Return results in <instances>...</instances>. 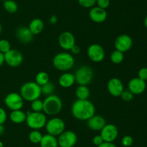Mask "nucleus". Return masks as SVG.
I'll list each match as a JSON object with an SVG mask.
<instances>
[{
  "label": "nucleus",
  "instance_id": "nucleus-1",
  "mask_svg": "<svg viewBox=\"0 0 147 147\" xmlns=\"http://www.w3.org/2000/svg\"><path fill=\"white\" fill-rule=\"evenodd\" d=\"M73 116L79 120H88L96 112L93 102L88 99H78L73 102L71 107Z\"/></svg>",
  "mask_w": 147,
  "mask_h": 147
},
{
  "label": "nucleus",
  "instance_id": "nucleus-2",
  "mask_svg": "<svg viewBox=\"0 0 147 147\" xmlns=\"http://www.w3.org/2000/svg\"><path fill=\"white\" fill-rule=\"evenodd\" d=\"M53 64L56 69L61 71H67L73 67L75 59L68 52H60L53 57Z\"/></svg>",
  "mask_w": 147,
  "mask_h": 147
},
{
  "label": "nucleus",
  "instance_id": "nucleus-3",
  "mask_svg": "<svg viewBox=\"0 0 147 147\" xmlns=\"http://www.w3.org/2000/svg\"><path fill=\"white\" fill-rule=\"evenodd\" d=\"M20 94L24 100L31 102L41 96V86L35 82H26L20 87Z\"/></svg>",
  "mask_w": 147,
  "mask_h": 147
},
{
  "label": "nucleus",
  "instance_id": "nucleus-4",
  "mask_svg": "<svg viewBox=\"0 0 147 147\" xmlns=\"http://www.w3.org/2000/svg\"><path fill=\"white\" fill-rule=\"evenodd\" d=\"M63 102L60 97L55 95H48L43 100V112L47 115H55L61 111Z\"/></svg>",
  "mask_w": 147,
  "mask_h": 147
},
{
  "label": "nucleus",
  "instance_id": "nucleus-5",
  "mask_svg": "<svg viewBox=\"0 0 147 147\" xmlns=\"http://www.w3.org/2000/svg\"><path fill=\"white\" fill-rule=\"evenodd\" d=\"M26 123L32 130H40L45 126L47 118L44 112L28 111L26 112Z\"/></svg>",
  "mask_w": 147,
  "mask_h": 147
},
{
  "label": "nucleus",
  "instance_id": "nucleus-6",
  "mask_svg": "<svg viewBox=\"0 0 147 147\" xmlns=\"http://www.w3.org/2000/svg\"><path fill=\"white\" fill-rule=\"evenodd\" d=\"M74 76L78 84L87 86L93 80V71L88 66H80L76 71Z\"/></svg>",
  "mask_w": 147,
  "mask_h": 147
},
{
  "label": "nucleus",
  "instance_id": "nucleus-7",
  "mask_svg": "<svg viewBox=\"0 0 147 147\" xmlns=\"http://www.w3.org/2000/svg\"><path fill=\"white\" fill-rule=\"evenodd\" d=\"M45 127L47 133L55 137L60 135L63 131H65V123L64 120L57 117L47 120Z\"/></svg>",
  "mask_w": 147,
  "mask_h": 147
},
{
  "label": "nucleus",
  "instance_id": "nucleus-8",
  "mask_svg": "<svg viewBox=\"0 0 147 147\" xmlns=\"http://www.w3.org/2000/svg\"><path fill=\"white\" fill-rule=\"evenodd\" d=\"M4 104L9 110H22L24 105V99L22 97L20 93L17 92H10L4 99Z\"/></svg>",
  "mask_w": 147,
  "mask_h": 147
},
{
  "label": "nucleus",
  "instance_id": "nucleus-9",
  "mask_svg": "<svg viewBox=\"0 0 147 147\" xmlns=\"http://www.w3.org/2000/svg\"><path fill=\"white\" fill-rule=\"evenodd\" d=\"M87 55L88 59L95 63H100L103 61L106 56L104 48L98 43L91 44L87 50Z\"/></svg>",
  "mask_w": 147,
  "mask_h": 147
},
{
  "label": "nucleus",
  "instance_id": "nucleus-10",
  "mask_svg": "<svg viewBox=\"0 0 147 147\" xmlns=\"http://www.w3.org/2000/svg\"><path fill=\"white\" fill-rule=\"evenodd\" d=\"M77 141V135L72 131H64L57 137V142L60 147H73Z\"/></svg>",
  "mask_w": 147,
  "mask_h": 147
},
{
  "label": "nucleus",
  "instance_id": "nucleus-11",
  "mask_svg": "<svg viewBox=\"0 0 147 147\" xmlns=\"http://www.w3.org/2000/svg\"><path fill=\"white\" fill-rule=\"evenodd\" d=\"M4 61L10 67H17L23 62V55L20 50L11 48L4 54Z\"/></svg>",
  "mask_w": 147,
  "mask_h": 147
},
{
  "label": "nucleus",
  "instance_id": "nucleus-12",
  "mask_svg": "<svg viewBox=\"0 0 147 147\" xmlns=\"http://www.w3.org/2000/svg\"><path fill=\"white\" fill-rule=\"evenodd\" d=\"M133 46V40L131 37L127 34L120 35L116 37L114 42V46L116 50H119L122 53L129 51Z\"/></svg>",
  "mask_w": 147,
  "mask_h": 147
},
{
  "label": "nucleus",
  "instance_id": "nucleus-13",
  "mask_svg": "<svg viewBox=\"0 0 147 147\" xmlns=\"http://www.w3.org/2000/svg\"><path fill=\"white\" fill-rule=\"evenodd\" d=\"M100 135L104 142H113L119 135V129L113 124H106L100 131Z\"/></svg>",
  "mask_w": 147,
  "mask_h": 147
},
{
  "label": "nucleus",
  "instance_id": "nucleus-14",
  "mask_svg": "<svg viewBox=\"0 0 147 147\" xmlns=\"http://www.w3.org/2000/svg\"><path fill=\"white\" fill-rule=\"evenodd\" d=\"M59 46L61 48L65 50H70V49L76 45V38L72 33L69 31L63 32L58 37Z\"/></svg>",
  "mask_w": 147,
  "mask_h": 147
},
{
  "label": "nucleus",
  "instance_id": "nucleus-15",
  "mask_svg": "<svg viewBox=\"0 0 147 147\" xmlns=\"http://www.w3.org/2000/svg\"><path fill=\"white\" fill-rule=\"evenodd\" d=\"M107 89L111 96L118 97L121 95L122 92L124 90V86L121 79H119V78L113 77L109 79L108 82Z\"/></svg>",
  "mask_w": 147,
  "mask_h": 147
},
{
  "label": "nucleus",
  "instance_id": "nucleus-16",
  "mask_svg": "<svg viewBox=\"0 0 147 147\" xmlns=\"http://www.w3.org/2000/svg\"><path fill=\"white\" fill-rule=\"evenodd\" d=\"M146 89V83L145 81L134 77L131 79L128 84V89L134 95H141L144 93Z\"/></svg>",
  "mask_w": 147,
  "mask_h": 147
},
{
  "label": "nucleus",
  "instance_id": "nucleus-17",
  "mask_svg": "<svg viewBox=\"0 0 147 147\" xmlns=\"http://www.w3.org/2000/svg\"><path fill=\"white\" fill-rule=\"evenodd\" d=\"M108 14L106 10L100 8L98 7H93L89 11V17L93 22L96 23H102L107 19Z\"/></svg>",
  "mask_w": 147,
  "mask_h": 147
},
{
  "label": "nucleus",
  "instance_id": "nucleus-18",
  "mask_svg": "<svg viewBox=\"0 0 147 147\" xmlns=\"http://www.w3.org/2000/svg\"><path fill=\"white\" fill-rule=\"evenodd\" d=\"M87 121V125L90 130L94 131H100L106 125V121L103 117L99 115H93Z\"/></svg>",
  "mask_w": 147,
  "mask_h": 147
},
{
  "label": "nucleus",
  "instance_id": "nucleus-19",
  "mask_svg": "<svg viewBox=\"0 0 147 147\" xmlns=\"http://www.w3.org/2000/svg\"><path fill=\"white\" fill-rule=\"evenodd\" d=\"M16 37L20 43L28 44L33 40L34 35L31 33L28 27L22 26L17 28L16 31Z\"/></svg>",
  "mask_w": 147,
  "mask_h": 147
},
{
  "label": "nucleus",
  "instance_id": "nucleus-20",
  "mask_svg": "<svg viewBox=\"0 0 147 147\" xmlns=\"http://www.w3.org/2000/svg\"><path fill=\"white\" fill-rule=\"evenodd\" d=\"M76 82L74 74L65 72L60 76L58 79V84L63 88H70Z\"/></svg>",
  "mask_w": 147,
  "mask_h": 147
},
{
  "label": "nucleus",
  "instance_id": "nucleus-21",
  "mask_svg": "<svg viewBox=\"0 0 147 147\" xmlns=\"http://www.w3.org/2000/svg\"><path fill=\"white\" fill-rule=\"evenodd\" d=\"M28 27L34 35H37L40 34L44 30V22L40 18H34L31 20Z\"/></svg>",
  "mask_w": 147,
  "mask_h": 147
},
{
  "label": "nucleus",
  "instance_id": "nucleus-22",
  "mask_svg": "<svg viewBox=\"0 0 147 147\" xmlns=\"http://www.w3.org/2000/svg\"><path fill=\"white\" fill-rule=\"evenodd\" d=\"M40 147H58V142L57 138L55 136L50 135V134H45L42 135L41 141L40 143Z\"/></svg>",
  "mask_w": 147,
  "mask_h": 147
},
{
  "label": "nucleus",
  "instance_id": "nucleus-23",
  "mask_svg": "<svg viewBox=\"0 0 147 147\" xmlns=\"http://www.w3.org/2000/svg\"><path fill=\"white\" fill-rule=\"evenodd\" d=\"M9 118L12 122L15 124H20L25 122L27 118V114L22 110H12L10 113Z\"/></svg>",
  "mask_w": 147,
  "mask_h": 147
},
{
  "label": "nucleus",
  "instance_id": "nucleus-24",
  "mask_svg": "<svg viewBox=\"0 0 147 147\" xmlns=\"http://www.w3.org/2000/svg\"><path fill=\"white\" fill-rule=\"evenodd\" d=\"M90 94V89L85 85H79L76 90V96L78 99H88Z\"/></svg>",
  "mask_w": 147,
  "mask_h": 147
},
{
  "label": "nucleus",
  "instance_id": "nucleus-25",
  "mask_svg": "<svg viewBox=\"0 0 147 147\" xmlns=\"http://www.w3.org/2000/svg\"><path fill=\"white\" fill-rule=\"evenodd\" d=\"M3 7L6 12L10 14L17 12L18 10V4L14 0H7L3 1Z\"/></svg>",
  "mask_w": 147,
  "mask_h": 147
},
{
  "label": "nucleus",
  "instance_id": "nucleus-26",
  "mask_svg": "<svg viewBox=\"0 0 147 147\" xmlns=\"http://www.w3.org/2000/svg\"><path fill=\"white\" fill-rule=\"evenodd\" d=\"M50 82V76L45 71H40L36 74L35 82L40 86Z\"/></svg>",
  "mask_w": 147,
  "mask_h": 147
},
{
  "label": "nucleus",
  "instance_id": "nucleus-27",
  "mask_svg": "<svg viewBox=\"0 0 147 147\" xmlns=\"http://www.w3.org/2000/svg\"><path fill=\"white\" fill-rule=\"evenodd\" d=\"M110 59L111 61L114 64H120L124 59V53L119 50H115L111 54Z\"/></svg>",
  "mask_w": 147,
  "mask_h": 147
},
{
  "label": "nucleus",
  "instance_id": "nucleus-28",
  "mask_svg": "<svg viewBox=\"0 0 147 147\" xmlns=\"http://www.w3.org/2000/svg\"><path fill=\"white\" fill-rule=\"evenodd\" d=\"M42 134L39 130H32L29 134V139L32 143L34 144H40L42 138Z\"/></svg>",
  "mask_w": 147,
  "mask_h": 147
},
{
  "label": "nucleus",
  "instance_id": "nucleus-29",
  "mask_svg": "<svg viewBox=\"0 0 147 147\" xmlns=\"http://www.w3.org/2000/svg\"><path fill=\"white\" fill-rule=\"evenodd\" d=\"M55 90V85L52 82H49L41 86V92L42 94L48 96V95H53V92Z\"/></svg>",
  "mask_w": 147,
  "mask_h": 147
},
{
  "label": "nucleus",
  "instance_id": "nucleus-30",
  "mask_svg": "<svg viewBox=\"0 0 147 147\" xmlns=\"http://www.w3.org/2000/svg\"><path fill=\"white\" fill-rule=\"evenodd\" d=\"M31 109L32 112H42L43 110V101L39 99L31 102Z\"/></svg>",
  "mask_w": 147,
  "mask_h": 147
},
{
  "label": "nucleus",
  "instance_id": "nucleus-31",
  "mask_svg": "<svg viewBox=\"0 0 147 147\" xmlns=\"http://www.w3.org/2000/svg\"><path fill=\"white\" fill-rule=\"evenodd\" d=\"M10 49H11V44L9 41L6 39H1L0 40V52L5 54Z\"/></svg>",
  "mask_w": 147,
  "mask_h": 147
},
{
  "label": "nucleus",
  "instance_id": "nucleus-32",
  "mask_svg": "<svg viewBox=\"0 0 147 147\" xmlns=\"http://www.w3.org/2000/svg\"><path fill=\"white\" fill-rule=\"evenodd\" d=\"M79 5L83 8L90 9L95 7L96 4V0H78Z\"/></svg>",
  "mask_w": 147,
  "mask_h": 147
},
{
  "label": "nucleus",
  "instance_id": "nucleus-33",
  "mask_svg": "<svg viewBox=\"0 0 147 147\" xmlns=\"http://www.w3.org/2000/svg\"><path fill=\"white\" fill-rule=\"evenodd\" d=\"M120 97L125 102H130V101H131L134 99V95L131 92H130L129 89H124Z\"/></svg>",
  "mask_w": 147,
  "mask_h": 147
},
{
  "label": "nucleus",
  "instance_id": "nucleus-34",
  "mask_svg": "<svg viewBox=\"0 0 147 147\" xmlns=\"http://www.w3.org/2000/svg\"><path fill=\"white\" fill-rule=\"evenodd\" d=\"M134 143V138L131 135H126L122 138L121 144L124 147H129L132 146Z\"/></svg>",
  "mask_w": 147,
  "mask_h": 147
},
{
  "label": "nucleus",
  "instance_id": "nucleus-35",
  "mask_svg": "<svg viewBox=\"0 0 147 147\" xmlns=\"http://www.w3.org/2000/svg\"><path fill=\"white\" fill-rule=\"evenodd\" d=\"M110 4V0H96L97 7L103 9V10H106L107 8H109Z\"/></svg>",
  "mask_w": 147,
  "mask_h": 147
},
{
  "label": "nucleus",
  "instance_id": "nucleus-36",
  "mask_svg": "<svg viewBox=\"0 0 147 147\" xmlns=\"http://www.w3.org/2000/svg\"><path fill=\"white\" fill-rule=\"evenodd\" d=\"M138 77L142 80L147 81V67H142L138 71Z\"/></svg>",
  "mask_w": 147,
  "mask_h": 147
},
{
  "label": "nucleus",
  "instance_id": "nucleus-37",
  "mask_svg": "<svg viewBox=\"0 0 147 147\" xmlns=\"http://www.w3.org/2000/svg\"><path fill=\"white\" fill-rule=\"evenodd\" d=\"M7 114L5 110L3 108L0 107V124L4 125V122L7 121Z\"/></svg>",
  "mask_w": 147,
  "mask_h": 147
},
{
  "label": "nucleus",
  "instance_id": "nucleus-38",
  "mask_svg": "<svg viewBox=\"0 0 147 147\" xmlns=\"http://www.w3.org/2000/svg\"><path fill=\"white\" fill-rule=\"evenodd\" d=\"M103 142H104V141H103V138H102L100 135H96L93 137V143L95 146H98L100 144H103Z\"/></svg>",
  "mask_w": 147,
  "mask_h": 147
},
{
  "label": "nucleus",
  "instance_id": "nucleus-39",
  "mask_svg": "<svg viewBox=\"0 0 147 147\" xmlns=\"http://www.w3.org/2000/svg\"><path fill=\"white\" fill-rule=\"evenodd\" d=\"M70 51H71V53H73V54L74 55H78V53H80V48L79 47L78 45H75L74 46H73V48H72L71 49H70Z\"/></svg>",
  "mask_w": 147,
  "mask_h": 147
},
{
  "label": "nucleus",
  "instance_id": "nucleus-40",
  "mask_svg": "<svg viewBox=\"0 0 147 147\" xmlns=\"http://www.w3.org/2000/svg\"><path fill=\"white\" fill-rule=\"evenodd\" d=\"M97 147H117L113 142H103Z\"/></svg>",
  "mask_w": 147,
  "mask_h": 147
},
{
  "label": "nucleus",
  "instance_id": "nucleus-41",
  "mask_svg": "<svg viewBox=\"0 0 147 147\" xmlns=\"http://www.w3.org/2000/svg\"><path fill=\"white\" fill-rule=\"evenodd\" d=\"M57 22V17L55 15H52L50 18V22L52 24H55Z\"/></svg>",
  "mask_w": 147,
  "mask_h": 147
},
{
  "label": "nucleus",
  "instance_id": "nucleus-42",
  "mask_svg": "<svg viewBox=\"0 0 147 147\" xmlns=\"http://www.w3.org/2000/svg\"><path fill=\"white\" fill-rule=\"evenodd\" d=\"M4 63H5V61H4V54L0 52V66H2Z\"/></svg>",
  "mask_w": 147,
  "mask_h": 147
},
{
  "label": "nucleus",
  "instance_id": "nucleus-43",
  "mask_svg": "<svg viewBox=\"0 0 147 147\" xmlns=\"http://www.w3.org/2000/svg\"><path fill=\"white\" fill-rule=\"evenodd\" d=\"M4 131H5V128H4V125L0 124V136H1L4 134Z\"/></svg>",
  "mask_w": 147,
  "mask_h": 147
},
{
  "label": "nucleus",
  "instance_id": "nucleus-44",
  "mask_svg": "<svg viewBox=\"0 0 147 147\" xmlns=\"http://www.w3.org/2000/svg\"><path fill=\"white\" fill-rule=\"evenodd\" d=\"M144 26L147 29V15L144 18Z\"/></svg>",
  "mask_w": 147,
  "mask_h": 147
},
{
  "label": "nucleus",
  "instance_id": "nucleus-45",
  "mask_svg": "<svg viewBox=\"0 0 147 147\" xmlns=\"http://www.w3.org/2000/svg\"><path fill=\"white\" fill-rule=\"evenodd\" d=\"M0 147H4V144L1 141H0Z\"/></svg>",
  "mask_w": 147,
  "mask_h": 147
},
{
  "label": "nucleus",
  "instance_id": "nucleus-46",
  "mask_svg": "<svg viewBox=\"0 0 147 147\" xmlns=\"http://www.w3.org/2000/svg\"><path fill=\"white\" fill-rule=\"evenodd\" d=\"M1 30H2V28H1V23H0V34H1Z\"/></svg>",
  "mask_w": 147,
  "mask_h": 147
},
{
  "label": "nucleus",
  "instance_id": "nucleus-47",
  "mask_svg": "<svg viewBox=\"0 0 147 147\" xmlns=\"http://www.w3.org/2000/svg\"><path fill=\"white\" fill-rule=\"evenodd\" d=\"M0 1H7V0H0Z\"/></svg>",
  "mask_w": 147,
  "mask_h": 147
}]
</instances>
